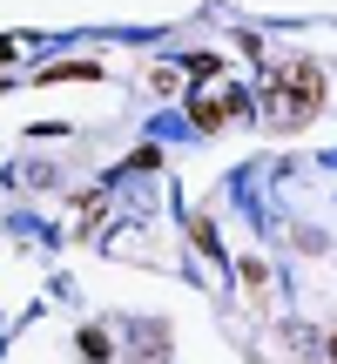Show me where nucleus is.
Here are the masks:
<instances>
[{"instance_id": "nucleus-1", "label": "nucleus", "mask_w": 337, "mask_h": 364, "mask_svg": "<svg viewBox=\"0 0 337 364\" xmlns=\"http://www.w3.org/2000/svg\"><path fill=\"white\" fill-rule=\"evenodd\" d=\"M324 95H331L324 68H317L311 54H284V61H270V75H263V122H270V129H304V122H317Z\"/></svg>"}, {"instance_id": "nucleus-2", "label": "nucleus", "mask_w": 337, "mask_h": 364, "mask_svg": "<svg viewBox=\"0 0 337 364\" xmlns=\"http://www.w3.org/2000/svg\"><path fill=\"white\" fill-rule=\"evenodd\" d=\"M243 115H250L243 95H223V102L209 95V102H196V122H203V129H223V122H243Z\"/></svg>"}, {"instance_id": "nucleus-3", "label": "nucleus", "mask_w": 337, "mask_h": 364, "mask_svg": "<svg viewBox=\"0 0 337 364\" xmlns=\"http://www.w3.org/2000/svg\"><path fill=\"white\" fill-rule=\"evenodd\" d=\"M61 81H102V68H95V61H68V68H48V75H41V88H61Z\"/></svg>"}, {"instance_id": "nucleus-4", "label": "nucleus", "mask_w": 337, "mask_h": 364, "mask_svg": "<svg viewBox=\"0 0 337 364\" xmlns=\"http://www.w3.org/2000/svg\"><path fill=\"white\" fill-rule=\"evenodd\" d=\"M243 290H250V297H257V304H263V290H270V270H263V263H257V257H250V263H243Z\"/></svg>"}, {"instance_id": "nucleus-5", "label": "nucleus", "mask_w": 337, "mask_h": 364, "mask_svg": "<svg viewBox=\"0 0 337 364\" xmlns=\"http://www.w3.org/2000/svg\"><path fill=\"white\" fill-rule=\"evenodd\" d=\"M81 351H88L95 364H102V358H108V338H102V331H81Z\"/></svg>"}, {"instance_id": "nucleus-6", "label": "nucleus", "mask_w": 337, "mask_h": 364, "mask_svg": "<svg viewBox=\"0 0 337 364\" xmlns=\"http://www.w3.org/2000/svg\"><path fill=\"white\" fill-rule=\"evenodd\" d=\"M331 364H337V331H331Z\"/></svg>"}]
</instances>
